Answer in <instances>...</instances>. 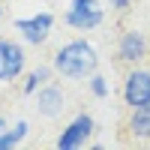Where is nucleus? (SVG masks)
<instances>
[{"label":"nucleus","mask_w":150,"mask_h":150,"mask_svg":"<svg viewBox=\"0 0 150 150\" xmlns=\"http://www.w3.org/2000/svg\"><path fill=\"white\" fill-rule=\"evenodd\" d=\"M96 66H99V57L93 51V45L84 42V39L66 42L54 54V69L63 75V78H87V75L96 72Z\"/></svg>","instance_id":"f257e3e1"},{"label":"nucleus","mask_w":150,"mask_h":150,"mask_svg":"<svg viewBox=\"0 0 150 150\" xmlns=\"http://www.w3.org/2000/svg\"><path fill=\"white\" fill-rule=\"evenodd\" d=\"M102 9H99V0H72L69 12L63 15V21L69 27H78V30H93L102 24Z\"/></svg>","instance_id":"f03ea898"},{"label":"nucleus","mask_w":150,"mask_h":150,"mask_svg":"<svg viewBox=\"0 0 150 150\" xmlns=\"http://www.w3.org/2000/svg\"><path fill=\"white\" fill-rule=\"evenodd\" d=\"M123 99H126L129 108L147 105L150 102V72H144V69L129 72L126 81H123Z\"/></svg>","instance_id":"7ed1b4c3"},{"label":"nucleus","mask_w":150,"mask_h":150,"mask_svg":"<svg viewBox=\"0 0 150 150\" xmlns=\"http://www.w3.org/2000/svg\"><path fill=\"white\" fill-rule=\"evenodd\" d=\"M24 51L21 45L9 42V39H0V81H15L18 75L24 72Z\"/></svg>","instance_id":"20e7f679"},{"label":"nucleus","mask_w":150,"mask_h":150,"mask_svg":"<svg viewBox=\"0 0 150 150\" xmlns=\"http://www.w3.org/2000/svg\"><path fill=\"white\" fill-rule=\"evenodd\" d=\"M90 132H93V117H90V114H78V117H75L63 132H60L57 147H60V150H75V147L87 144Z\"/></svg>","instance_id":"39448f33"},{"label":"nucleus","mask_w":150,"mask_h":150,"mask_svg":"<svg viewBox=\"0 0 150 150\" xmlns=\"http://www.w3.org/2000/svg\"><path fill=\"white\" fill-rule=\"evenodd\" d=\"M51 24H54V15H51V12H39V15H33V18H18V21H15V30H21L27 42L39 45V42L48 39Z\"/></svg>","instance_id":"423d86ee"},{"label":"nucleus","mask_w":150,"mask_h":150,"mask_svg":"<svg viewBox=\"0 0 150 150\" xmlns=\"http://www.w3.org/2000/svg\"><path fill=\"white\" fill-rule=\"evenodd\" d=\"M117 57L123 63H138V60L147 57V39L138 30H126L120 36V45H117Z\"/></svg>","instance_id":"0eeeda50"},{"label":"nucleus","mask_w":150,"mask_h":150,"mask_svg":"<svg viewBox=\"0 0 150 150\" xmlns=\"http://www.w3.org/2000/svg\"><path fill=\"white\" fill-rule=\"evenodd\" d=\"M63 105H66V96H63L60 87H54V84H42L39 87V93H36V111L42 117H57L63 111Z\"/></svg>","instance_id":"6e6552de"},{"label":"nucleus","mask_w":150,"mask_h":150,"mask_svg":"<svg viewBox=\"0 0 150 150\" xmlns=\"http://www.w3.org/2000/svg\"><path fill=\"white\" fill-rule=\"evenodd\" d=\"M129 129L138 135V138H150V102L132 108V117H129Z\"/></svg>","instance_id":"1a4fd4ad"},{"label":"nucleus","mask_w":150,"mask_h":150,"mask_svg":"<svg viewBox=\"0 0 150 150\" xmlns=\"http://www.w3.org/2000/svg\"><path fill=\"white\" fill-rule=\"evenodd\" d=\"M48 78H51V69H48V66H39V69H33V72L27 75V81H24V93H27V96H33V93L39 90V87H42Z\"/></svg>","instance_id":"9d476101"},{"label":"nucleus","mask_w":150,"mask_h":150,"mask_svg":"<svg viewBox=\"0 0 150 150\" xmlns=\"http://www.w3.org/2000/svg\"><path fill=\"white\" fill-rule=\"evenodd\" d=\"M24 135H27V123L18 120L15 123V129H9V132H0V150H9V147H15Z\"/></svg>","instance_id":"9b49d317"},{"label":"nucleus","mask_w":150,"mask_h":150,"mask_svg":"<svg viewBox=\"0 0 150 150\" xmlns=\"http://www.w3.org/2000/svg\"><path fill=\"white\" fill-rule=\"evenodd\" d=\"M90 90H93L96 99H105L108 96V84H105L102 75H90Z\"/></svg>","instance_id":"f8f14e48"},{"label":"nucleus","mask_w":150,"mask_h":150,"mask_svg":"<svg viewBox=\"0 0 150 150\" xmlns=\"http://www.w3.org/2000/svg\"><path fill=\"white\" fill-rule=\"evenodd\" d=\"M129 3H132V0H111L114 9H129Z\"/></svg>","instance_id":"ddd939ff"},{"label":"nucleus","mask_w":150,"mask_h":150,"mask_svg":"<svg viewBox=\"0 0 150 150\" xmlns=\"http://www.w3.org/2000/svg\"><path fill=\"white\" fill-rule=\"evenodd\" d=\"M3 126H6V120H3V117H0V132H3Z\"/></svg>","instance_id":"4468645a"}]
</instances>
